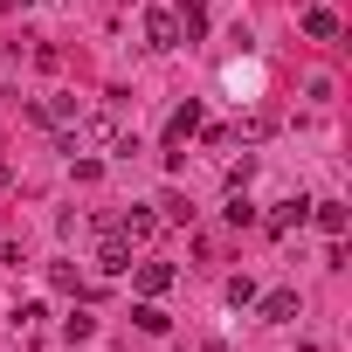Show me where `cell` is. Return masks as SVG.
Listing matches in <instances>:
<instances>
[{"instance_id": "8", "label": "cell", "mask_w": 352, "mask_h": 352, "mask_svg": "<svg viewBox=\"0 0 352 352\" xmlns=\"http://www.w3.org/2000/svg\"><path fill=\"white\" fill-rule=\"evenodd\" d=\"M35 124H56V131H69V124H76V97H42V104H35Z\"/></svg>"}, {"instance_id": "15", "label": "cell", "mask_w": 352, "mask_h": 352, "mask_svg": "<svg viewBox=\"0 0 352 352\" xmlns=\"http://www.w3.org/2000/svg\"><path fill=\"white\" fill-rule=\"evenodd\" d=\"M221 214H228V221H235V228H249V221H256V208H249V194H242V187H235V194H228V208H221Z\"/></svg>"}, {"instance_id": "10", "label": "cell", "mask_w": 352, "mask_h": 352, "mask_svg": "<svg viewBox=\"0 0 352 352\" xmlns=\"http://www.w3.org/2000/svg\"><path fill=\"white\" fill-rule=\"evenodd\" d=\"M311 221V201H283L276 214H270V235H290V228H304Z\"/></svg>"}, {"instance_id": "14", "label": "cell", "mask_w": 352, "mask_h": 352, "mask_svg": "<svg viewBox=\"0 0 352 352\" xmlns=\"http://www.w3.org/2000/svg\"><path fill=\"white\" fill-rule=\"evenodd\" d=\"M63 338H69V345L97 338V318H90V311H69V318H63Z\"/></svg>"}, {"instance_id": "2", "label": "cell", "mask_w": 352, "mask_h": 352, "mask_svg": "<svg viewBox=\"0 0 352 352\" xmlns=\"http://www.w3.org/2000/svg\"><path fill=\"white\" fill-rule=\"evenodd\" d=\"M131 283H138V297H166L173 283H180V270H173V263H138Z\"/></svg>"}, {"instance_id": "6", "label": "cell", "mask_w": 352, "mask_h": 352, "mask_svg": "<svg viewBox=\"0 0 352 352\" xmlns=\"http://www.w3.org/2000/svg\"><path fill=\"white\" fill-rule=\"evenodd\" d=\"M173 21H180V42H201V35H208V0H180Z\"/></svg>"}, {"instance_id": "5", "label": "cell", "mask_w": 352, "mask_h": 352, "mask_svg": "<svg viewBox=\"0 0 352 352\" xmlns=\"http://www.w3.org/2000/svg\"><path fill=\"white\" fill-rule=\"evenodd\" d=\"M97 270H104V276H124V270H131V242H124L118 228L104 235V249H97Z\"/></svg>"}, {"instance_id": "13", "label": "cell", "mask_w": 352, "mask_h": 352, "mask_svg": "<svg viewBox=\"0 0 352 352\" xmlns=\"http://www.w3.org/2000/svg\"><path fill=\"white\" fill-rule=\"evenodd\" d=\"M131 324H138V331H152V338H159V331H166V324H173V318H166V311H159V297H138V304H131Z\"/></svg>"}, {"instance_id": "11", "label": "cell", "mask_w": 352, "mask_h": 352, "mask_svg": "<svg viewBox=\"0 0 352 352\" xmlns=\"http://www.w3.org/2000/svg\"><path fill=\"white\" fill-rule=\"evenodd\" d=\"M311 221L338 242V235H345V201H311Z\"/></svg>"}, {"instance_id": "17", "label": "cell", "mask_w": 352, "mask_h": 352, "mask_svg": "<svg viewBox=\"0 0 352 352\" xmlns=\"http://www.w3.org/2000/svg\"><path fill=\"white\" fill-rule=\"evenodd\" d=\"M297 352H318V345H297Z\"/></svg>"}, {"instance_id": "7", "label": "cell", "mask_w": 352, "mask_h": 352, "mask_svg": "<svg viewBox=\"0 0 352 352\" xmlns=\"http://www.w3.org/2000/svg\"><path fill=\"white\" fill-rule=\"evenodd\" d=\"M194 131H201V104H194V97H187V104H180V111H173V118H166V145H187V138H194Z\"/></svg>"}, {"instance_id": "12", "label": "cell", "mask_w": 352, "mask_h": 352, "mask_svg": "<svg viewBox=\"0 0 352 352\" xmlns=\"http://www.w3.org/2000/svg\"><path fill=\"white\" fill-rule=\"evenodd\" d=\"M152 228H159V214H145V208H131V214L118 221V235H124L131 249H138V242H152Z\"/></svg>"}, {"instance_id": "4", "label": "cell", "mask_w": 352, "mask_h": 352, "mask_svg": "<svg viewBox=\"0 0 352 352\" xmlns=\"http://www.w3.org/2000/svg\"><path fill=\"white\" fill-rule=\"evenodd\" d=\"M256 318H263V324H290V318H297V290H263V297H256Z\"/></svg>"}, {"instance_id": "16", "label": "cell", "mask_w": 352, "mask_h": 352, "mask_svg": "<svg viewBox=\"0 0 352 352\" xmlns=\"http://www.w3.org/2000/svg\"><path fill=\"white\" fill-rule=\"evenodd\" d=\"M228 304L249 311V304H256V276H228Z\"/></svg>"}, {"instance_id": "9", "label": "cell", "mask_w": 352, "mask_h": 352, "mask_svg": "<svg viewBox=\"0 0 352 352\" xmlns=\"http://www.w3.org/2000/svg\"><path fill=\"white\" fill-rule=\"evenodd\" d=\"M76 124H83V138H90V145H104V152H131V145H124V131H118L111 118H76Z\"/></svg>"}, {"instance_id": "1", "label": "cell", "mask_w": 352, "mask_h": 352, "mask_svg": "<svg viewBox=\"0 0 352 352\" xmlns=\"http://www.w3.org/2000/svg\"><path fill=\"white\" fill-rule=\"evenodd\" d=\"M297 28H304V35H311V42H338V35H345V28H338V14H331V8H324V0H311V8H304V14H297Z\"/></svg>"}, {"instance_id": "3", "label": "cell", "mask_w": 352, "mask_h": 352, "mask_svg": "<svg viewBox=\"0 0 352 352\" xmlns=\"http://www.w3.org/2000/svg\"><path fill=\"white\" fill-rule=\"evenodd\" d=\"M145 42L152 49H180V21H173V8H145Z\"/></svg>"}]
</instances>
